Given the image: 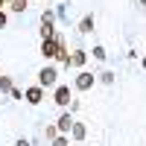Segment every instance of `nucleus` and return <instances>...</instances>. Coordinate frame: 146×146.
Masks as SVG:
<instances>
[{
  "mask_svg": "<svg viewBox=\"0 0 146 146\" xmlns=\"http://www.w3.org/2000/svg\"><path fill=\"white\" fill-rule=\"evenodd\" d=\"M38 85H41V88H56V85H58V70L50 67V64L41 67L38 70Z\"/></svg>",
  "mask_w": 146,
  "mask_h": 146,
  "instance_id": "nucleus-1",
  "label": "nucleus"
},
{
  "mask_svg": "<svg viewBox=\"0 0 146 146\" xmlns=\"http://www.w3.org/2000/svg\"><path fill=\"white\" fill-rule=\"evenodd\" d=\"M41 56H44V58H56V56H58V32L53 35V38L41 41Z\"/></svg>",
  "mask_w": 146,
  "mask_h": 146,
  "instance_id": "nucleus-2",
  "label": "nucleus"
},
{
  "mask_svg": "<svg viewBox=\"0 0 146 146\" xmlns=\"http://www.w3.org/2000/svg\"><path fill=\"white\" fill-rule=\"evenodd\" d=\"M73 85H76V91H88V88H94V73L79 70V76L73 79Z\"/></svg>",
  "mask_w": 146,
  "mask_h": 146,
  "instance_id": "nucleus-3",
  "label": "nucleus"
},
{
  "mask_svg": "<svg viewBox=\"0 0 146 146\" xmlns=\"http://www.w3.org/2000/svg\"><path fill=\"white\" fill-rule=\"evenodd\" d=\"M53 102L56 105H70V88H67V85H56V94H53Z\"/></svg>",
  "mask_w": 146,
  "mask_h": 146,
  "instance_id": "nucleus-4",
  "label": "nucleus"
},
{
  "mask_svg": "<svg viewBox=\"0 0 146 146\" xmlns=\"http://www.w3.org/2000/svg\"><path fill=\"white\" fill-rule=\"evenodd\" d=\"M23 96H27L29 105H38V102L44 100V88H41V85H32V88H27V94H23Z\"/></svg>",
  "mask_w": 146,
  "mask_h": 146,
  "instance_id": "nucleus-5",
  "label": "nucleus"
},
{
  "mask_svg": "<svg viewBox=\"0 0 146 146\" xmlns=\"http://www.w3.org/2000/svg\"><path fill=\"white\" fill-rule=\"evenodd\" d=\"M56 129H58V135H70V129H73V117L64 111L62 117L56 120Z\"/></svg>",
  "mask_w": 146,
  "mask_h": 146,
  "instance_id": "nucleus-6",
  "label": "nucleus"
},
{
  "mask_svg": "<svg viewBox=\"0 0 146 146\" xmlns=\"http://www.w3.org/2000/svg\"><path fill=\"white\" fill-rule=\"evenodd\" d=\"M79 32H82V35H88V32H94V15H85V18L79 21Z\"/></svg>",
  "mask_w": 146,
  "mask_h": 146,
  "instance_id": "nucleus-7",
  "label": "nucleus"
},
{
  "mask_svg": "<svg viewBox=\"0 0 146 146\" xmlns=\"http://www.w3.org/2000/svg\"><path fill=\"white\" fill-rule=\"evenodd\" d=\"M85 62H88V56H85L82 50H76V53H73V56H70V62H67V67H70V64H73V67H82Z\"/></svg>",
  "mask_w": 146,
  "mask_h": 146,
  "instance_id": "nucleus-8",
  "label": "nucleus"
},
{
  "mask_svg": "<svg viewBox=\"0 0 146 146\" xmlns=\"http://www.w3.org/2000/svg\"><path fill=\"white\" fill-rule=\"evenodd\" d=\"M70 131H73V137H76V140H82L85 135H88V131H85V126H82V123H73V129H70Z\"/></svg>",
  "mask_w": 146,
  "mask_h": 146,
  "instance_id": "nucleus-9",
  "label": "nucleus"
},
{
  "mask_svg": "<svg viewBox=\"0 0 146 146\" xmlns=\"http://www.w3.org/2000/svg\"><path fill=\"white\" fill-rule=\"evenodd\" d=\"M12 12H27V0H9Z\"/></svg>",
  "mask_w": 146,
  "mask_h": 146,
  "instance_id": "nucleus-10",
  "label": "nucleus"
},
{
  "mask_svg": "<svg viewBox=\"0 0 146 146\" xmlns=\"http://www.w3.org/2000/svg\"><path fill=\"white\" fill-rule=\"evenodd\" d=\"M53 18H56V15H53L50 9H47L44 15H41V27H53Z\"/></svg>",
  "mask_w": 146,
  "mask_h": 146,
  "instance_id": "nucleus-11",
  "label": "nucleus"
},
{
  "mask_svg": "<svg viewBox=\"0 0 146 146\" xmlns=\"http://www.w3.org/2000/svg\"><path fill=\"white\" fill-rule=\"evenodd\" d=\"M44 137H47V140H56V137H58V129H56V126H47V129H44Z\"/></svg>",
  "mask_w": 146,
  "mask_h": 146,
  "instance_id": "nucleus-12",
  "label": "nucleus"
},
{
  "mask_svg": "<svg viewBox=\"0 0 146 146\" xmlns=\"http://www.w3.org/2000/svg\"><path fill=\"white\" fill-rule=\"evenodd\" d=\"M94 58L96 62H105V47H94Z\"/></svg>",
  "mask_w": 146,
  "mask_h": 146,
  "instance_id": "nucleus-13",
  "label": "nucleus"
},
{
  "mask_svg": "<svg viewBox=\"0 0 146 146\" xmlns=\"http://www.w3.org/2000/svg\"><path fill=\"white\" fill-rule=\"evenodd\" d=\"M100 79H102L105 85H111V82H114V73H111V70H105V73H100Z\"/></svg>",
  "mask_w": 146,
  "mask_h": 146,
  "instance_id": "nucleus-14",
  "label": "nucleus"
},
{
  "mask_svg": "<svg viewBox=\"0 0 146 146\" xmlns=\"http://www.w3.org/2000/svg\"><path fill=\"white\" fill-rule=\"evenodd\" d=\"M9 88H12V82H9L6 76H0V91H9Z\"/></svg>",
  "mask_w": 146,
  "mask_h": 146,
  "instance_id": "nucleus-15",
  "label": "nucleus"
},
{
  "mask_svg": "<svg viewBox=\"0 0 146 146\" xmlns=\"http://www.w3.org/2000/svg\"><path fill=\"white\" fill-rule=\"evenodd\" d=\"M53 146H67V137H64V135H58V137L53 140Z\"/></svg>",
  "mask_w": 146,
  "mask_h": 146,
  "instance_id": "nucleus-16",
  "label": "nucleus"
},
{
  "mask_svg": "<svg viewBox=\"0 0 146 146\" xmlns=\"http://www.w3.org/2000/svg\"><path fill=\"white\" fill-rule=\"evenodd\" d=\"M9 94H12V100H23V94H21L18 88H9Z\"/></svg>",
  "mask_w": 146,
  "mask_h": 146,
  "instance_id": "nucleus-17",
  "label": "nucleus"
},
{
  "mask_svg": "<svg viewBox=\"0 0 146 146\" xmlns=\"http://www.w3.org/2000/svg\"><path fill=\"white\" fill-rule=\"evenodd\" d=\"M6 27V12H0V29Z\"/></svg>",
  "mask_w": 146,
  "mask_h": 146,
  "instance_id": "nucleus-18",
  "label": "nucleus"
},
{
  "mask_svg": "<svg viewBox=\"0 0 146 146\" xmlns=\"http://www.w3.org/2000/svg\"><path fill=\"white\" fill-rule=\"evenodd\" d=\"M15 146H32V143H29V140H23V137H21V140H18Z\"/></svg>",
  "mask_w": 146,
  "mask_h": 146,
  "instance_id": "nucleus-19",
  "label": "nucleus"
},
{
  "mask_svg": "<svg viewBox=\"0 0 146 146\" xmlns=\"http://www.w3.org/2000/svg\"><path fill=\"white\" fill-rule=\"evenodd\" d=\"M143 70H146V56H143Z\"/></svg>",
  "mask_w": 146,
  "mask_h": 146,
  "instance_id": "nucleus-20",
  "label": "nucleus"
},
{
  "mask_svg": "<svg viewBox=\"0 0 146 146\" xmlns=\"http://www.w3.org/2000/svg\"><path fill=\"white\" fill-rule=\"evenodd\" d=\"M3 3H9V0H0V6H3Z\"/></svg>",
  "mask_w": 146,
  "mask_h": 146,
  "instance_id": "nucleus-21",
  "label": "nucleus"
},
{
  "mask_svg": "<svg viewBox=\"0 0 146 146\" xmlns=\"http://www.w3.org/2000/svg\"><path fill=\"white\" fill-rule=\"evenodd\" d=\"M140 3H143V6H146V0H140Z\"/></svg>",
  "mask_w": 146,
  "mask_h": 146,
  "instance_id": "nucleus-22",
  "label": "nucleus"
}]
</instances>
